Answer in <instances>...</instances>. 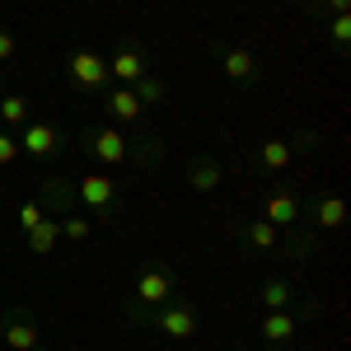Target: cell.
Listing matches in <instances>:
<instances>
[{
    "instance_id": "obj_9",
    "label": "cell",
    "mask_w": 351,
    "mask_h": 351,
    "mask_svg": "<svg viewBox=\"0 0 351 351\" xmlns=\"http://www.w3.org/2000/svg\"><path fill=\"white\" fill-rule=\"evenodd\" d=\"M220 71H225L230 80H239V84L258 80V61H253L248 47H220Z\"/></svg>"
},
{
    "instance_id": "obj_3",
    "label": "cell",
    "mask_w": 351,
    "mask_h": 351,
    "mask_svg": "<svg viewBox=\"0 0 351 351\" xmlns=\"http://www.w3.org/2000/svg\"><path fill=\"white\" fill-rule=\"evenodd\" d=\"M66 71H71V84H75V89H84V94H99V89L108 84V61H104L99 52H89V47L71 52Z\"/></svg>"
},
{
    "instance_id": "obj_26",
    "label": "cell",
    "mask_w": 351,
    "mask_h": 351,
    "mask_svg": "<svg viewBox=\"0 0 351 351\" xmlns=\"http://www.w3.org/2000/svg\"><path fill=\"white\" fill-rule=\"evenodd\" d=\"M14 160H19V141L0 127V169H5V164H14Z\"/></svg>"
},
{
    "instance_id": "obj_15",
    "label": "cell",
    "mask_w": 351,
    "mask_h": 351,
    "mask_svg": "<svg viewBox=\"0 0 351 351\" xmlns=\"http://www.w3.org/2000/svg\"><path fill=\"white\" fill-rule=\"evenodd\" d=\"M309 216H314L319 230H342V220H347V202H342L337 192H328V197H319V202L309 206Z\"/></svg>"
},
{
    "instance_id": "obj_27",
    "label": "cell",
    "mask_w": 351,
    "mask_h": 351,
    "mask_svg": "<svg viewBox=\"0 0 351 351\" xmlns=\"http://www.w3.org/2000/svg\"><path fill=\"white\" fill-rule=\"evenodd\" d=\"M19 56V43H14V33L10 28H0V61H14Z\"/></svg>"
},
{
    "instance_id": "obj_13",
    "label": "cell",
    "mask_w": 351,
    "mask_h": 351,
    "mask_svg": "<svg viewBox=\"0 0 351 351\" xmlns=\"http://www.w3.org/2000/svg\"><path fill=\"white\" fill-rule=\"evenodd\" d=\"M263 220H271L276 230H295V220H300V202L291 197V192H271L267 206H263Z\"/></svg>"
},
{
    "instance_id": "obj_19",
    "label": "cell",
    "mask_w": 351,
    "mask_h": 351,
    "mask_svg": "<svg viewBox=\"0 0 351 351\" xmlns=\"http://www.w3.org/2000/svg\"><path fill=\"white\" fill-rule=\"evenodd\" d=\"M258 300H263L267 309H291V300H295V286H291L286 276H271V281H263Z\"/></svg>"
},
{
    "instance_id": "obj_22",
    "label": "cell",
    "mask_w": 351,
    "mask_h": 351,
    "mask_svg": "<svg viewBox=\"0 0 351 351\" xmlns=\"http://www.w3.org/2000/svg\"><path fill=\"white\" fill-rule=\"evenodd\" d=\"M276 248H286V253H291L295 263H304V258L314 253V234H291V230H286V239L276 243Z\"/></svg>"
},
{
    "instance_id": "obj_8",
    "label": "cell",
    "mask_w": 351,
    "mask_h": 351,
    "mask_svg": "<svg viewBox=\"0 0 351 351\" xmlns=\"http://www.w3.org/2000/svg\"><path fill=\"white\" fill-rule=\"evenodd\" d=\"M258 332H263V342H271V347H286V342L300 332V324H295L291 309H267L263 324H258Z\"/></svg>"
},
{
    "instance_id": "obj_11",
    "label": "cell",
    "mask_w": 351,
    "mask_h": 351,
    "mask_svg": "<svg viewBox=\"0 0 351 351\" xmlns=\"http://www.w3.org/2000/svg\"><path fill=\"white\" fill-rule=\"evenodd\" d=\"M108 117L112 122H141V112H145V104L136 99V89L132 84H117V89H108Z\"/></svg>"
},
{
    "instance_id": "obj_2",
    "label": "cell",
    "mask_w": 351,
    "mask_h": 351,
    "mask_svg": "<svg viewBox=\"0 0 351 351\" xmlns=\"http://www.w3.org/2000/svg\"><path fill=\"white\" fill-rule=\"evenodd\" d=\"M132 319H150V324L160 328L164 337H173V342L197 337V314H192V304H183V300H164L155 314H132Z\"/></svg>"
},
{
    "instance_id": "obj_25",
    "label": "cell",
    "mask_w": 351,
    "mask_h": 351,
    "mask_svg": "<svg viewBox=\"0 0 351 351\" xmlns=\"http://www.w3.org/2000/svg\"><path fill=\"white\" fill-rule=\"evenodd\" d=\"M38 220H47V211H43V206H38V202H24V206H19V230H33V225H38Z\"/></svg>"
},
{
    "instance_id": "obj_20",
    "label": "cell",
    "mask_w": 351,
    "mask_h": 351,
    "mask_svg": "<svg viewBox=\"0 0 351 351\" xmlns=\"http://www.w3.org/2000/svg\"><path fill=\"white\" fill-rule=\"evenodd\" d=\"M0 122H5V127H24L28 122V99L24 94H5V99H0Z\"/></svg>"
},
{
    "instance_id": "obj_6",
    "label": "cell",
    "mask_w": 351,
    "mask_h": 351,
    "mask_svg": "<svg viewBox=\"0 0 351 351\" xmlns=\"http://www.w3.org/2000/svg\"><path fill=\"white\" fill-rule=\"evenodd\" d=\"M61 127L56 122H24V141H19V150H28L33 160H52L56 150H61Z\"/></svg>"
},
{
    "instance_id": "obj_1",
    "label": "cell",
    "mask_w": 351,
    "mask_h": 351,
    "mask_svg": "<svg viewBox=\"0 0 351 351\" xmlns=\"http://www.w3.org/2000/svg\"><path fill=\"white\" fill-rule=\"evenodd\" d=\"M80 150L89 155V160H99V164H127L132 160V141L117 132V127H89V132L80 136Z\"/></svg>"
},
{
    "instance_id": "obj_24",
    "label": "cell",
    "mask_w": 351,
    "mask_h": 351,
    "mask_svg": "<svg viewBox=\"0 0 351 351\" xmlns=\"http://www.w3.org/2000/svg\"><path fill=\"white\" fill-rule=\"evenodd\" d=\"M328 33H332L337 52H347V43H351V14H332V24H328Z\"/></svg>"
},
{
    "instance_id": "obj_28",
    "label": "cell",
    "mask_w": 351,
    "mask_h": 351,
    "mask_svg": "<svg viewBox=\"0 0 351 351\" xmlns=\"http://www.w3.org/2000/svg\"><path fill=\"white\" fill-rule=\"evenodd\" d=\"M319 5H324V0H319ZM347 5L351 0H328V10H337V14H347Z\"/></svg>"
},
{
    "instance_id": "obj_4",
    "label": "cell",
    "mask_w": 351,
    "mask_h": 351,
    "mask_svg": "<svg viewBox=\"0 0 351 351\" xmlns=\"http://www.w3.org/2000/svg\"><path fill=\"white\" fill-rule=\"evenodd\" d=\"M173 291H178V276L169 267H145L141 276H136V309H145V304H164V300H173Z\"/></svg>"
},
{
    "instance_id": "obj_7",
    "label": "cell",
    "mask_w": 351,
    "mask_h": 351,
    "mask_svg": "<svg viewBox=\"0 0 351 351\" xmlns=\"http://www.w3.org/2000/svg\"><path fill=\"white\" fill-rule=\"evenodd\" d=\"M38 188H43V202H38V206H43L47 216H71V211L80 206V202H75V188H71L66 178H38Z\"/></svg>"
},
{
    "instance_id": "obj_23",
    "label": "cell",
    "mask_w": 351,
    "mask_h": 351,
    "mask_svg": "<svg viewBox=\"0 0 351 351\" xmlns=\"http://www.w3.org/2000/svg\"><path fill=\"white\" fill-rule=\"evenodd\" d=\"M94 234V220H84V216H66L61 220V239H71V243H80Z\"/></svg>"
},
{
    "instance_id": "obj_18",
    "label": "cell",
    "mask_w": 351,
    "mask_h": 351,
    "mask_svg": "<svg viewBox=\"0 0 351 351\" xmlns=\"http://www.w3.org/2000/svg\"><path fill=\"white\" fill-rule=\"evenodd\" d=\"M263 173H281V169H291L295 160V150H291V141H263Z\"/></svg>"
},
{
    "instance_id": "obj_12",
    "label": "cell",
    "mask_w": 351,
    "mask_h": 351,
    "mask_svg": "<svg viewBox=\"0 0 351 351\" xmlns=\"http://www.w3.org/2000/svg\"><path fill=\"white\" fill-rule=\"evenodd\" d=\"M5 342L14 351H33L38 342H43V332H38V324H33V314H10L5 319Z\"/></svg>"
},
{
    "instance_id": "obj_10",
    "label": "cell",
    "mask_w": 351,
    "mask_h": 351,
    "mask_svg": "<svg viewBox=\"0 0 351 351\" xmlns=\"http://www.w3.org/2000/svg\"><path fill=\"white\" fill-rule=\"evenodd\" d=\"M145 71H150V66H145V52H141V47H122V52L108 61V75L117 84H136Z\"/></svg>"
},
{
    "instance_id": "obj_17",
    "label": "cell",
    "mask_w": 351,
    "mask_h": 351,
    "mask_svg": "<svg viewBox=\"0 0 351 351\" xmlns=\"http://www.w3.org/2000/svg\"><path fill=\"white\" fill-rule=\"evenodd\" d=\"M56 243H61V220H38L28 230V253H38V258H47Z\"/></svg>"
},
{
    "instance_id": "obj_5",
    "label": "cell",
    "mask_w": 351,
    "mask_h": 351,
    "mask_svg": "<svg viewBox=\"0 0 351 351\" xmlns=\"http://www.w3.org/2000/svg\"><path fill=\"white\" fill-rule=\"evenodd\" d=\"M75 202L89 206V211H99V216H108L112 206H117V178H108V173L80 178V183H75Z\"/></svg>"
},
{
    "instance_id": "obj_21",
    "label": "cell",
    "mask_w": 351,
    "mask_h": 351,
    "mask_svg": "<svg viewBox=\"0 0 351 351\" xmlns=\"http://www.w3.org/2000/svg\"><path fill=\"white\" fill-rule=\"evenodd\" d=\"M132 89H136V99H141L145 108H150V104H160V99H164V80H160V75H150V71H145V75H141V80H136Z\"/></svg>"
},
{
    "instance_id": "obj_14",
    "label": "cell",
    "mask_w": 351,
    "mask_h": 351,
    "mask_svg": "<svg viewBox=\"0 0 351 351\" xmlns=\"http://www.w3.org/2000/svg\"><path fill=\"white\" fill-rule=\"evenodd\" d=\"M183 178H188L192 192H216L220 183H225V169H220L216 160H206V155H202V160L188 164V173H183Z\"/></svg>"
},
{
    "instance_id": "obj_16",
    "label": "cell",
    "mask_w": 351,
    "mask_h": 351,
    "mask_svg": "<svg viewBox=\"0 0 351 351\" xmlns=\"http://www.w3.org/2000/svg\"><path fill=\"white\" fill-rule=\"evenodd\" d=\"M248 248H258V253H276V243H281V230L271 225V220H248L239 234Z\"/></svg>"
}]
</instances>
